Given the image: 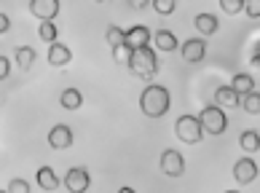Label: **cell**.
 Masks as SVG:
<instances>
[{
	"label": "cell",
	"instance_id": "obj_1",
	"mask_svg": "<svg viewBox=\"0 0 260 193\" xmlns=\"http://www.w3.org/2000/svg\"><path fill=\"white\" fill-rule=\"evenodd\" d=\"M169 105H172L169 91L164 89V86H158V83L145 86V91L140 94V110L145 113L148 118H161V115H167Z\"/></svg>",
	"mask_w": 260,
	"mask_h": 193
},
{
	"label": "cell",
	"instance_id": "obj_2",
	"mask_svg": "<svg viewBox=\"0 0 260 193\" xmlns=\"http://www.w3.org/2000/svg\"><path fill=\"white\" fill-rule=\"evenodd\" d=\"M129 70L134 78H142V81H150L153 75L158 73V56L150 46H140L134 48L132 59H129Z\"/></svg>",
	"mask_w": 260,
	"mask_h": 193
},
{
	"label": "cell",
	"instance_id": "obj_3",
	"mask_svg": "<svg viewBox=\"0 0 260 193\" xmlns=\"http://www.w3.org/2000/svg\"><path fill=\"white\" fill-rule=\"evenodd\" d=\"M175 134L177 140H182L185 145H196L204 140V123H201V118H196V115H180L177 123H175Z\"/></svg>",
	"mask_w": 260,
	"mask_h": 193
},
{
	"label": "cell",
	"instance_id": "obj_4",
	"mask_svg": "<svg viewBox=\"0 0 260 193\" xmlns=\"http://www.w3.org/2000/svg\"><path fill=\"white\" fill-rule=\"evenodd\" d=\"M199 118H201V123H204V132H209V134H223L228 129V115L223 113L220 105H209V108H204Z\"/></svg>",
	"mask_w": 260,
	"mask_h": 193
},
{
	"label": "cell",
	"instance_id": "obj_5",
	"mask_svg": "<svg viewBox=\"0 0 260 193\" xmlns=\"http://www.w3.org/2000/svg\"><path fill=\"white\" fill-rule=\"evenodd\" d=\"M64 188L70 193H86L91 188V177H89V169L86 167H73L67 169L64 175Z\"/></svg>",
	"mask_w": 260,
	"mask_h": 193
},
{
	"label": "cell",
	"instance_id": "obj_6",
	"mask_svg": "<svg viewBox=\"0 0 260 193\" xmlns=\"http://www.w3.org/2000/svg\"><path fill=\"white\" fill-rule=\"evenodd\" d=\"M161 172L167 177H180L185 172V158L177 150H164L161 153Z\"/></svg>",
	"mask_w": 260,
	"mask_h": 193
},
{
	"label": "cell",
	"instance_id": "obj_7",
	"mask_svg": "<svg viewBox=\"0 0 260 193\" xmlns=\"http://www.w3.org/2000/svg\"><path fill=\"white\" fill-rule=\"evenodd\" d=\"M234 180L239 185H249V182L257 180V164L252 158H239L234 164Z\"/></svg>",
	"mask_w": 260,
	"mask_h": 193
},
{
	"label": "cell",
	"instance_id": "obj_8",
	"mask_svg": "<svg viewBox=\"0 0 260 193\" xmlns=\"http://www.w3.org/2000/svg\"><path fill=\"white\" fill-rule=\"evenodd\" d=\"M180 54H182V59H185V62L196 65V62H201L207 56V43L201 41V38H190V41H185L180 46Z\"/></svg>",
	"mask_w": 260,
	"mask_h": 193
},
{
	"label": "cell",
	"instance_id": "obj_9",
	"mask_svg": "<svg viewBox=\"0 0 260 193\" xmlns=\"http://www.w3.org/2000/svg\"><path fill=\"white\" fill-rule=\"evenodd\" d=\"M49 145L54 150H64L73 145V132L70 126H64V123H56V126L49 132Z\"/></svg>",
	"mask_w": 260,
	"mask_h": 193
},
{
	"label": "cell",
	"instance_id": "obj_10",
	"mask_svg": "<svg viewBox=\"0 0 260 193\" xmlns=\"http://www.w3.org/2000/svg\"><path fill=\"white\" fill-rule=\"evenodd\" d=\"M30 14H35L38 19H54L59 14V0H30Z\"/></svg>",
	"mask_w": 260,
	"mask_h": 193
},
{
	"label": "cell",
	"instance_id": "obj_11",
	"mask_svg": "<svg viewBox=\"0 0 260 193\" xmlns=\"http://www.w3.org/2000/svg\"><path fill=\"white\" fill-rule=\"evenodd\" d=\"M150 41H153V33L148 30L145 24H134V27H129V30H126V43H129L132 48L150 46Z\"/></svg>",
	"mask_w": 260,
	"mask_h": 193
},
{
	"label": "cell",
	"instance_id": "obj_12",
	"mask_svg": "<svg viewBox=\"0 0 260 193\" xmlns=\"http://www.w3.org/2000/svg\"><path fill=\"white\" fill-rule=\"evenodd\" d=\"M70 59H73V51L67 48L64 43H49V65H54V67H64V65H70Z\"/></svg>",
	"mask_w": 260,
	"mask_h": 193
},
{
	"label": "cell",
	"instance_id": "obj_13",
	"mask_svg": "<svg viewBox=\"0 0 260 193\" xmlns=\"http://www.w3.org/2000/svg\"><path fill=\"white\" fill-rule=\"evenodd\" d=\"M239 94L234 86H220V89L215 91V102L220 105V108H239L242 105V100H239Z\"/></svg>",
	"mask_w": 260,
	"mask_h": 193
},
{
	"label": "cell",
	"instance_id": "obj_14",
	"mask_svg": "<svg viewBox=\"0 0 260 193\" xmlns=\"http://www.w3.org/2000/svg\"><path fill=\"white\" fill-rule=\"evenodd\" d=\"M193 24H196V33H201V35H215L220 30V22L215 14H199L193 19Z\"/></svg>",
	"mask_w": 260,
	"mask_h": 193
},
{
	"label": "cell",
	"instance_id": "obj_15",
	"mask_svg": "<svg viewBox=\"0 0 260 193\" xmlns=\"http://www.w3.org/2000/svg\"><path fill=\"white\" fill-rule=\"evenodd\" d=\"M153 41H156L158 51H177V35L172 30H156L153 33Z\"/></svg>",
	"mask_w": 260,
	"mask_h": 193
},
{
	"label": "cell",
	"instance_id": "obj_16",
	"mask_svg": "<svg viewBox=\"0 0 260 193\" xmlns=\"http://www.w3.org/2000/svg\"><path fill=\"white\" fill-rule=\"evenodd\" d=\"M35 180H38V185H41L43 190H56V185H59L56 172L51 167H41V169H38V175H35Z\"/></svg>",
	"mask_w": 260,
	"mask_h": 193
},
{
	"label": "cell",
	"instance_id": "obj_17",
	"mask_svg": "<svg viewBox=\"0 0 260 193\" xmlns=\"http://www.w3.org/2000/svg\"><path fill=\"white\" fill-rule=\"evenodd\" d=\"M231 86H234V89L244 96V94H249V91H255V78H252L249 73H236L234 81H231Z\"/></svg>",
	"mask_w": 260,
	"mask_h": 193
},
{
	"label": "cell",
	"instance_id": "obj_18",
	"mask_svg": "<svg viewBox=\"0 0 260 193\" xmlns=\"http://www.w3.org/2000/svg\"><path fill=\"white\" fill-rule=\"evenodd\" d=\"M239 145H242V150L255 153V150H260V134L255 129H247V132L239 134Z\"/></svg>",
	"mask_w": 260,
	"mask_h": 193
},
{
	"label": "cell",
	"instance_id": "obj_19",
	"mask_svg": "<svg viewBox=\"0 0 260 193\" xmlns=\"http://www.w3.org/2000/svg\"><path fill=\"white\" fill-rule=\"evenodd\" d=\"M81 105H83V96H81L78 89H64L62 91V108L64 110H78Z\"/></svg>",
	"mask_w": 260,
	"mask_h": 193
},
{
	"label": "cell",
	"instance_id": "obj_20",
	"mask_svg": "<svg viewBox=\"0 0 260 193\" xmlns=\"http://www.w3.org/2000/svg\"><path fill=\"white\" fill-rule=\"evenodd\" d=\"M38 35H41L43 43H56V35H59V30L54 27V19H43L41 27H38Z\"/></svg>",
	"mask_w": 260,
	"mask_h": 193
},
{
	"label": "cell",
	"instance_id": "obj_21",
	"mask_svg": "<svg viewBox=\"0 0 260 193\" xmlns=\"http://www.w3.org/2000/svg\"><path fill=\"white\" fill-rule=\"evenodd\" d=\"M32 62H35V48H30V46H19V48H16V65L22 67V70H30Z\"/></svg>",
	"mask_w": 260,
	"mask_h": 193
},
{
	"label": "cell",
	"instance_id": "obj_22",
	"mask_svg": "<svg viewBox=\"0 0 260 193\" xmlns=\"http://www.w3.org/2000/svg\"><path fill=\"white\" fill-rule=\"evenodd\" d=\"M134 48L129 43H121V46H113V62L115 65H126L129 67V59H132Z\"/></svg>",
	"mask_w": 260,
	"mask_h": 193
},
{
	"label": "cell",
	"instance_id": "obj_23",
	"mask_svg": "<svg viewBox=\"0 0 260 193\" xmlns=\"http://www.w3.org/2000/svg\"><path fill=\"white\" fill-rule=\"evenodd\" d=\"M105 41H108L110 46H121V43H126V30H121L118 24H110L108 30H105Z\"/></svg>",
	"mask_w": 260,
	"mask_h": 193
},
{
	"label": "cell",
	"instance_id": "obj_24",
	"mask_svg": "<svg viewBox=\"0 0 260 193\" xmlns=\"http://www.w3.org/2000/svg\"><path fill=\"white\" fill-rule=\"evenodd\" d=\"M242 108L249 113V115H257L260 113V91H249L242 96Z\"/></svg>",
	"mask_w": 260,
	"mask_h": 193
},
{
	"label": "cell",
	"instance_id": "obj_25",
	"mask_svg": "<svg viewBox=\"0 0 260 193\" xmlns=\"http://www.w3.org/2000/svg\"><path fill=\"white\" fill-rule=\"evenodd\" d=\"M244 3H247V0H220V8H223L225 14L234 16V14H242L244 11Z\"/></svg>",
	"mask_w": 260,
	"mask_h": 193
},
{
	"label": "cell",
	"instance_id": "obj_26",
	"mask_svg": "<svg viewBox=\"0 0 260 193\" xmlns=\"http://www.w3.org/2000/svg\"><path fill=\"white\" fill-rule=\"evenodd\" d=\"M153 8H156V14L169 16V14L177 8V0H153Z\"/></svg>",
	"mask_w": 260,
	"mask_h": 193
},
{
	"label": "cell",
	"instance_id": "obj_27",
	"mask_svg": "<svg viewBox=\"0 0 260 193\" xmlns=\"http://www.w3.org/2000/svg\"><path fill=\"white\" fill-rule=\"evenodd\" d=\"M8 193H30V182H24L22 177H16V180H11L8 182Z\"/></svg>",
	"mask_w": 260,
	"mask_h": 193
},
{
	"label": "cell",
	"instance_id": "obj_28",
	"mask_svg": "<svg viewBox=\"0 0 260 193\" xmlns=\"http://www.w3.org/2000/svg\"><path fill=\"white\" fill-rule=\"evenodd\" d=\"M244 14L249 19H260V0H247V3H244Z\"/></svg>",
	"mask_w": 260,
	"mask_h": 193
},
{
	"label": "cell",
	"instance_id": "obj_29",
	"mask_svg": "<svg viewBox=\"0 0 260 193\" xmlns=\"http://www.w3.org/2000/svg\"><path fill=\"white\" fill-rule=\"evenodd\" d=\"M8 75H11V65H8V59L6 56H0V78H8Z\"/></svg>",
	"mask_w": 260,
	"mask_h": 193
},
{
	"label": "cell",
	"instance_id": "obj_30",
	"mask_svg": "<svg viewBox=\"0 0 260 193\" xmlns=\"http://www.w3.org/2000/svg\"><path fill=\"white\" fill-rule=\"evenodd\" d=\"M8 30H11V19L3 14V16H0V33H8Z\"/></svg>",
	"mask_w": 260,
	"mask_h": 193
},
{
	"label": "cell",
	"instance_id": "obj_31",
	"mask_svg": "<svg viewBox=\"0 0 260 193\" xmlns=\"http://www.w3.org/2000/svg\"><path fill=\"white\" fill-rule=\"evenodd\" d=\"M148 3H153V0H129V6H132V8H137V11H140V8H145Z\"/></svg>",
	"mask_w": 260,
	"mask_h": 193
},
{
	"label": "cell",
	"instance_id": "obj_32",
	"mask_svg": "<svg viewBox=\"0 0 260 193\" xmlns=\"http://www.w3.org/2000/svg\"><path fill=\"white\" fill-rule=\"evenodd\" d=\"M97 3H105V0H97Z\"/></svg>",
	"mask_w": 260,
	"mask_h": 193
}]
</instances>
